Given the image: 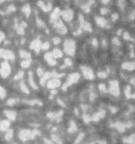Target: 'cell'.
I'll return each instance as SVG.
<instances>
[{
	"instance_id": "1",
	"label": "cell",
	"mask_w": 135,
	"mask_h": 144,
	"mask_svg": "<svg viewBox=\"0 0 135 144\" xmlns=\"http://www.w3.org/2000/svg\"><path fill=\"white\" fill-rule=\"evenodd\" d=\"M61 14L62 19L66 21H68V22H70V21L73 19L74 13L71 9H66V10H64V11H62L61 13Z\"/></svg>"
},
{
	"instance_id": "2",
	"label": "cell",
	"mask_w": 135,
	"mask_h": 144,
	"mask_svg": "<svg viewBox=\"0 0 135 144\" xmlns=\"http://www.w3.org/2000/svg\"><path fill=\"white\" fill-rule=\"evenodd\" d=\"M61 12L59 7L54 8L53 11L52 12V13H51V21L53 22V21H55L59 20V17L61 15Z\"/></svg>"
},
{
	"instance_id": "3",
	"label": "cell",
	"mask_w": 135,
	"mask_h": 144,
	"mask_svg": "<svg viewBox=\"0 0 135 144\" xmlns=\"http://www.w3.org/2000/svg\"><path fill=\"white\" fill-rule=\"evenodd\" d=\"M74 42L71 40H67L65 43V48L66 51L69 53H72L74 50Z\"/></svg>"
},
{
	"instance_id": "4",
	"label": "cell",
	"mask_w": 135,
	"mask_h": 144,
	"mask_svg": "<svg viewBox=\"0 0 135 144\" xmlns=\"http://www.w3.org/2000/svg\"><path fill=\"white\" fill-rule=\"evenodd\" d=\"M31 48H33L36 52H38L39 48H40V41L38 39H36L31 43Z\"/></svg>"
},
{
	"instance_id": "5",
	"label": "cell",
	"mask_w": 135,
	"mask_h": 144,
	"mask_svg": "<svg viewBox=\"0 0 135 144\" xmlns=\"http://www.w3.org/2000/svg\"><path fill=\"white\" fill-rule=\"evenodd\" d=\"M95 21H96L99 26L101 27H104L106 25V23H107L106 20L104 18H102V17H95Z\"/></svg>"
},
{
	"instance_id": "6",
	"label": "cell",
	"mask_w": 135,
	"mask_h": 144,
	"mask_svg": "<svg viewBox=\"0 0 135 144\" xmlns=\"http://www.w3.org/2000/svg\"><path fill=\"white\" fill-rule=\"evenodd\" d=\"M22 12L25 13V15L27 16V17H29V16L30 15V13H31L30 5H29V4H26V5H24L23 7H22Z\"/></svg>"
},
{
	"instance_id": "7",
	"label": "cell",
	"mask_w": 135,
	"mask_h": 144,
	"mask_svg": "<svg viewBox=\"0 0 135 144\" xmlns=\"http://www.w3.org/2000/svg\"><path fill=\"white\" fill-rule=\"evenodd\" d=\"M52 55H53V56H55V57H60V56H61V52L58 49H55V50H53Z\"/></svg>"
},
{
	"instance_id": "8",
	"label": "cell",
	"mask_w": 135,
	"mask_h": 144,
	"mask_svg": "<svg viewBox=\"0 0 135 144\" xmlns=\"http://www.w3.org/2000/svg\"><path fill=\"white\" fill-rule=\"evenodd\" d=\"M100 13H101V14L105 15V14L108 13V9H107V8H102L101 11H100Z\"/></svg>"
},
{
	"instance_id": "9",
	"label": "cell",
	"mask_w": 135,
	"mask_h": 144,
	"mask_svg": "<svg viewBox=\"0 0 135 144\" xmlns=\"http://www.w3.org/2000/svg\"><path fill=\"white\" fill-rule=\"evenodd\" d=\"M20 55L22 57H29V53H27V52H24V51H21L20 52Z\"/></svg>"
},
{
	"instance_id": "10",
	"label": "cell",
	"mask_w": 135,
	"mask_h": 144,
	"mask_svg": "<svg viewBox=\"0 0 135 144\" xmlns=\"http://www.w3.org/2000/svg\"><path fill=\"white\" fill-rule=\"evenodd\" d=\"M42 48H43L44 50L48 49V48H49V44H48V43H45V44H43Z\"/></svg>"
},
{
	"instance_id": "11",
	"label": "cell",
	"mask_w": 135,
	"mask_h": 144,
	"mask_svg": "<svg viewBox=\"0 0 135 144\" xmlns=\"http://www.w3.org/2000/svg\"><path fill=\"white\" fill-rule=\"evenodd\" d=\"M14 11H15V7L13 5H10L8 7V12H14Z\"/></svg>"
},
{
	"instance_id": "12",
	"label": "cell",
	"mask_w": 135,
	"mask_h": 144,
	"mask_svg": "<svg viewBox=\"0 0 135 144\" xmlns=\"http://www.w3.org/2000/svg\"><path fill=\"white\" fill-rule=\"evenodd\" d=\"M60 42H61V39H60V38H53V43L55 44V45H58Z\"/></svg>"
},
{
	"instance_id": "13",
	"label": "cell",
	"mask_w": 135,
	"mask_h": 144,
	"mask_svg": "<svg viewBox=\"0 0 135 144\" xmlns=\"http://www.w3.org/2000/svg\"><path fill=\"white\" fill-rule=\"evenodd\" d=\"M117 18H118V14H117V13H114V14H112V20H113V21H116Z\"/></svg>"
},
{
	"instance_id": "14",
	"label": "cell",
	"mask_w": 135,
	"mask_h": 144,
	"mask_svg": "<svg viewBox=\"0 0 135 144\" xmlns=\"http://www.w3.org/2000/svg\"><path fill=\"white\" fill-rule=\"evenodd\" d=\"M4 35L3 34V33H2L1 31H0V42L2 41L3 39H4Z\"/></svg>"
},
{
	"instance_id": "15",
	"label": "cell",
	"mask_w": 135,
	"mask_h": 144,
	"mask_svg": "<svg viewBox=\"0 0 135 144\" xmlns=\"http://www.w3.org/2000/svg\"><path fill=\"white\" fill-rule=\"evenodd\" d=\"M110 0H101V2L103 3V4H107V3H108Z\"/></svg>"
},
{
	"instance_id": "16",
	"label": "cell",
	"mask_w": 135,
	"mask_h": 144,
	"mask_svg": "<svg viewBox=\"0 0 135 144\" xmlns=\"http://www.w3.org/2000/svg\"><path fill=\"white\" fill-rule=\"evenodd\" d=\"M5 0H0V3H2V2H4Z\"/></svg>"
},
{
	"instance_id": "17",
	"label": "cell",
	"mask_w": 135,
	"mask_h": 144,
	"mask_svg": "<svg viewBox=\"0 0 135 144\" xmlns=\"http://www.w3.org/2000/svg\"><path fill=\"white\" fill-rule=\"evenodd\" d=\"M134 1H135V0H134Z\"/></svg>"
}]
</instances>
